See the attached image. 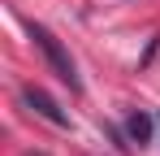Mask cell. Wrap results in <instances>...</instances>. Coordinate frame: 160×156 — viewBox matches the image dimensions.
Segmentation results:
<instances>
[{
  "instance_id": "obj_1",
  "label": "cell",
  "mask_w": 160,
  "mask_h": 156,
  "mask_svg": "<svg viewBox=\"0 0 160 156\" xmlns=\"http://www.w3.org/2000/svg\"><path fill=\"white\" fill-rule=\"evenodd\" d=\"M26 35L35 39V48L43 52V61L52 65V74L69 87V91H82V78H78V65H74V56L65 52V44L56 39L48 26H39V22H26Z\"/></svg>"
},
{
  "instance_id": "obj_2",
  "label": "cell",
  "mask_w": 160,
  "mask_h": 156,
  "mask_svg": "<svg viewBox=\"0 0 160 156\" xmlns=\"http://www.w3.org/2000/svg\"><path fill=\"white\" fill-rule=\"evenodd\" d=\"M22 104H26L30 113H39L43 122H52V126L69 130V113H65V108H61V104H56L43 87H22Z\"/></svg>"
},
{
  "instance_id": "obj_3",
  "label": "cell",
  "mask_w": 160,
  "mask_h": 156,
  "mask_svg": "<svg viewBox=\"0 0 160 156\" xmlns=\"http://www.w3.org/2000/svg\"><path fill=\"white\" fill-rule=\"evenodd\" d=\"M152 130H156V117H152V113H143V108L126 117V139L138 143V148H147V143H152Z\"/></svg>"
}]
</instances>
